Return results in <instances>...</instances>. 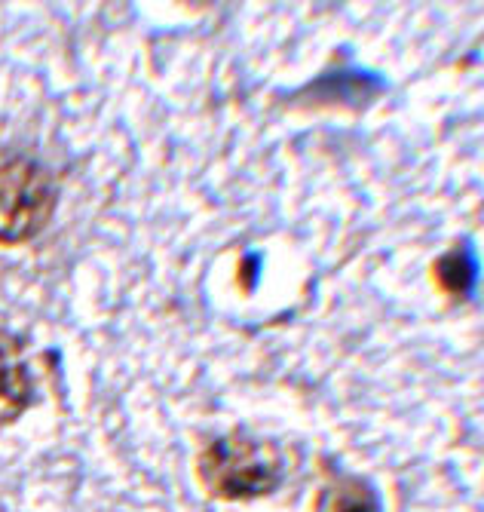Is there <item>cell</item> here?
<instances>
[{
	"mask_svg": "<svg viewBox=\"0 0 484 512\" xmlns=\"http://www.w3.org/2000/svg\"><path fill=\"white\" fill-rule=\"evenodd\" d=\"M282 454L273 442L249 433L215 439L200 457V482L218 500H255L279 488Z\"/></svg>",
	"mask_w": 484,
	"mask_h": 512,
	"instance_id": "cell-1",
	"label": "cell"
},
{
	"mask_svg": "<svg viewBox=\"0 0 484 512\" xmlns=\"http://www.w3.org/2000/svg\"><path fill=\"white\" fill-rule=\"evenodd\" d=\"M59 188L50 169L16 157L0 163V246L31 243L53 221Z\"/></svg>",
	"mask_w": 484,
	"mask_h": 512,
	"instance_id": "cell-2",
	"label": "cell"
},
{
	"mask_svg": "<svg viewBox=\"0 0 484 512\" xmlns=\"http://www.w3.org/2000/svg\"><path fill=\"white\" fill-rule=\"evenodd\" d=\"M313 512H380V500L365 479H337L319 494Z\"/></svg>",
	"mask_w": 484,
	"mask_h": 512,
	"instance_id": "cell-4",
	"label": "cell"
},
{
	"mask_svg": "<svg viewBox=\"0 0 484 512\" xmlns=\"http://www.w3.org/2000/svg\"><path fill=\"white\" fill-rule=\"evenodd\" d=\"M432 279L445 295L463 298L472 292L475 283V261L466 249H451L432 264Z\"/></svg>",
	"mask_w": 484,
	"mask_h": 512,
	"instance_id": "cell-5",
	"label": "cell"
},
{
	"mask_svg": "<svg viewBox=\"0 0 484 512\" xmlns=\"http://www.w3.org/2000/svg\"><path fill=\"white\" fill-rule=\"evenodd\" d=\"M34 384L28 378V368L19 359L16 341L0 335V424H13L16 417L31 405Z\"/></svg>",
	"mask_w": 484,
	"mask_h": 512,
	"instance_id": "cell-3",
	"label": "cell"
}]
</instances>
